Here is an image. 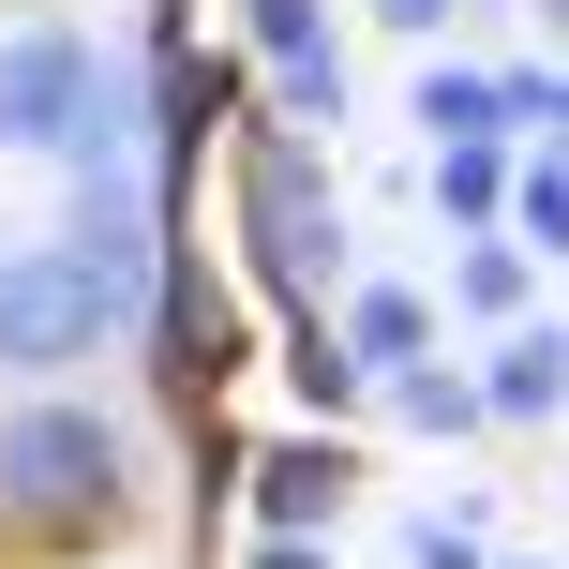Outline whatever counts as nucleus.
Listing matches in <instances>:
<instances>
[{
  "instance_id": "f257e3e1",
  "label": "nucleus",
  "mask_w": 569,
  "mask_h": 569,
  "mask_svg": "<svg viewBox=\"0 0 569 569\" xmlns=\"http://www.w3.org/2000/svg\"><path fill=\"white\" fill-rule=\"evenodd\" d=\"M136 525V435L90 390H16L0 405V540L16 555H106Z\"/></svg>"
},
{
  "instance_id": "f03ea898",
  "label": "nucleus",
  "mask_w": 569,
  "mask_h": 569,
  "mask_svg": "<svg viewBox=\"0 0 569 569\" xmlns=\"http://www.w3.org/2000/svg\"><path fill=\"white\" fill-rule=\"evenodd\" d=\"M0 150H16V166H60V180L150 166V76H120L76 16L0 30Z\"/></svg>"
},
{
  "instance_id": "7ed1b4c3",
  "label": "nucleus",
  "mask_w": 569,
  "mask_h": 569,
  "mask_svg": "<svg viewBox=\"0 0 569 569\" xmlns=\"http://www.w3.org/2000/svg\"><path fill=\"white\" fill-rule=\"evenodd\" d=\"M226 210H240V256H256L270 315H330L345 284V196H330V136H284V120H240L226 136Z\"/></svg>"
},
{
  "instance_id": "20e7f679",
  "label": "nucleus",
  "mask_w": 569,
  "mask_h": 569,
  "mask_svg": "<svg viewBox=\"0 0 569 569\" xmlns=\"http://www.w3.org/2000/svg\"><path fill=\"white\" fill-rule=\"evenodd\" d=\"M106 345H136V330L106 315V284L60 256V240L46 256H0V375H16V390H60V375L106 360Z\"/></svg>"
},
{
  "instance_id": "39448f33",
  "label": "nucleus",
  "mask_w": 569,
  "mask_h": 569,
  "mask_svg": "<svg viewBox=\"0 0 569 569\" xmlns=\"http://www.w3.org/2000/svg\"><path fill=\"white\" fill-rule=\"evenodd\" d=\"M240 480H256L270 540H345V510H360V450H345V435H270Z\"/></svg>"
},
{
  "instance_id": "423d86ee",
  "label": "nucleus",
  "mask_w": 569,
  "mask_h": 569,
  "mask_svg": "<svg viewBox=\"0 0 569 569\" xmlns=\"http://www.w3.org/2000/svg\"><path fill=\"white\" fill-rule=\"evenodd\" d=\"M480 420L495 435H555L569 420V330L555 315H510V330L480 345Z\"/></svg>"
},
{
  "instance_id": "0eeeda50",
  "label": "nucleus",
  "mask_w": 569,
  "mask_h": 569,
  "mask_svg": "<svg viewBox=\"0 0 569 569\" xmlns=\"http://www.w3.org/2000/svg\"><path fill=\"white\" fill-rule=\"evenodd\" d=\"M420 180H435V210H450V240H495V226H510L525 150H510V136H450V150H420Z\"/></svg>"
},
{
  "instance_id": "6e6552de",
  "label": "nucleus",
  "mask_w": 569,
  "mask_h": 569,
  "mask_svg": "<svg viewBox=\"0 0 569 569\" xmlns=\"http://www.w3.org/2000/svg\"><path fill=\"white\" fill-rule=\"evenodd\" d=\"M405 120H420V150H450V136H510V106H495V60L420 46V90H405Z\"/></svg>"
},
{
  "instance_id": "1a4fd4ad",
  "label": "nucleus",
  "mask_w": 569,
  "mask_h": 569,
  "mask_svg": "<svg viewBox=\"0 0 569 569\" xmlns=\"http://www.w3.org/2000/svg\"><path fill=\"white\" fill-rule=\"evenodd\" d=\"M284 390H300V405H315V420H330V435H345V405H360V390H375V360H360V345H345V330H330V315H284Z\"/></svg>"
},
{
  "instance_id": "9d476101",
  "label": "nucleus",
  "mask_w": 569,
  "mask_h": 569,
  "mask_svg": "<svg viewBox=\"0 0 569 569\" xmlns=\"http://www.w3.org/2000/svg\"><path fill=\"white\" fill-rule=\"evenodd\" d=\"M330 330L360 345L375 375H390V360H435V300H420V284H345V300H330Z\"/></svg>"
},
{
  "instance_id": "9b49d317",
  "label": "nucleus",
  "mask_w": 569,
  "mask_h": 569,
  "mask_svg": "<svg viewBox=\"0 0 569 569\" xmlns=\"http://www.w3.org/2000/svg\"><path fill=\"white\" fill-rule=\"evenodd\" d=\"M375 405H390L405 435H495V420H480V375H465V360H390V375H375Z\"/></svg>"
},
{
  "instance_id": "f8f14e48",
  "label": "nucleus",
  "mask_w": 569,
  "mask_h": 569,
  "mask_svg": "<svg viewBox=\"0 0 569 569\" xmlns=\"http://www.w3.org/2000/svg\"><path fill=\"white\" fill-rule=\"evenodd\" d=\"M256 120H284V136H345V46L256 60Z\"/></svg>"
},
{
  "instance_id": "ddd939ff",
  "label": "nucleus",
  "mask_w": 569,
  "mask_h": 569,
  "mask_svg": "<svg viewBox=\"0 0 569 569\" xmlns=\"http://www.w3.org/2000/svg\"><path fill=\"white\" fill-rule=\"evenodd\" d=\"M525 284H540V256L495 226V240H465V256H450V315H465V330H510V315H525Z\"/></svg>"
},
{
  "instance_id": "4468645a",
  "label": "nucleus",
  "mask_w": 569,
  "mask_h": 569,
  "mask_svg": "<svg viewBox=\"0 0 569 569\" xmlns=\"http://www.w3.org/2000/svg\"><path fill=\"white\" fill-rule=\"evenodd\" d=\"M495 106H510V150H555L569 166V76L555 60H495Z\"/></svg>"
},
{
  "instance_id": "2eb2a0df",
  "label": "nucleus",
  "mask_w": 569,
  "mask_h": 569,
  "mask_svg": "<svg viewBox=\"0 0 569 569\" xmlns=\"http://www.w3.org/2000/svg\"><path fill=\"white\" fill-rule=\"evenodd\" d=\"M510 240H525L540 270H569V166H555V150H525V180H510Z\"/></svg>"
},
{
  "instance_id": "dca6fc26",
  "label": "nucleus",
  "mask_w": 569,
  "mask_h": 569,
  "mask_svg": "<svg viewBox=\"0 0 569 569\" xmlns=\"http://www.w3.org/2000/svg\"><path fill=\"white\" fill-rule=\"evenodd\" d=\"M405 569H495V525L480 510H420L405 525Z\"/></svg>"
},
{
  "instance_id": "f3484780",
  "label": "nucleus",
  "mask_w": 569,
  "mask_h": 569,
  "mask_svg": "<svg viewBox=\"0 0 569 569\" xmlns=\"http://www.w3.org/2000/svg\"><path fill=\"white\" fill-rule=\"evenodd\" d=\"M240 46H256V60H300V46H330V0H240Z\"/></svg>"
},
{
  "instance_id": "a211bd4d",
  "label": "nucleus",
  "mask_w": 569,
  "mask_h": 569,
  "mask_svg": "<svg viewBox=\"0 0 569 569\" xmlns=\"http://www.w3.org/2000/svg\"><path fill=\"white\" fill-rule=\"evenodd\" d=\"M360 16H375V30H405V46H450V30H465V16H495V0H360Z\"/></svg>"
},
{
  "instance_id": "6ab92c4d",
  "label": "nucleus",
  "mask_w": 569,
  "mask_h": 569,
  "mask_svg": "<svg viewBox=\"0 0 569 569\" xmlns=\"http://www.w3.org/2000/svg\"><path fill=\"white\" fill-rule=\"evenodd\" d=\"M240 569H330V540H270V525H256V555H240Z\"/></svg>"
},
{
  "instance_id": "aec40b11",
  "label": "nucleus",
  "mask_w": 569,
  "mask_h": 569,
  "mask_svg": "<svg viewBox=\"0 0 569 569\" xmlns=\"http://www.w3.org/2000/svg\"><path fill=\"white\" fill-rule=\"evenodd\" d=\"M495 569H540V555H495Z\"/></svg>"
},
{
  "instance_id": "412c9836",
  "label": "nucleus",
  "mask_w": 569,
  "mask_h": 569,
  "mask_svg": "<svg viewBox=\"0 0 569 569\" xmlns=\"http://www.w3.org/2000/svg\"><path fill=\"white\" fill-rule=\"evenodd\" d=\"M540 16H555V30H569V0H540Z\"/></svg>"
}]
</instances>
